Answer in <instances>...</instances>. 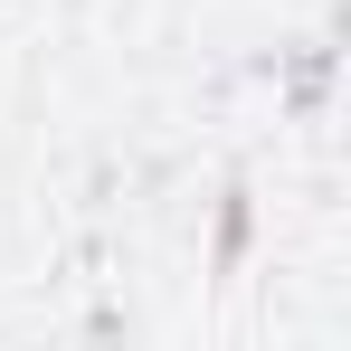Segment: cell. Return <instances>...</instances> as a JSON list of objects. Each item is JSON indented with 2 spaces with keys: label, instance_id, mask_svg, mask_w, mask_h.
Wrapping results in <instances>:
<instances>
[{
  "label": "cell",
  "instance_id": "cell-1",
  "mask_svg": "<svg viewBox=\"0 0 351 351\" xmlns=\"http://www.w3.org/2000/svg\"><path fill=\"white\" fill-rule=\"evenodd\" d=\"M247 256V190H228V209H219V266Z\"/></svg>",
  "mask_w": 351,
  "mask_h": 351
}]
</instances>
